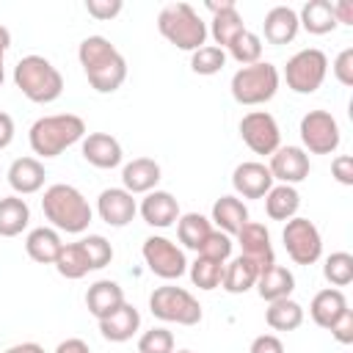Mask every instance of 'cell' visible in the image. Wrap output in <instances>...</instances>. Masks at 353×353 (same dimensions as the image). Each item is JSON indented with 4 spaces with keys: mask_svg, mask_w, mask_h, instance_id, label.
Wrapping results in <instances>:
<instances>
[{
    "mask_svg": "<svg viewBox=\"0 0 353 353\" xmlns=\"http://www.w3.org/2000/svg\"><path fill=\"white\" fill-rule=\"evenodd\" d=\"M281 240L295 265H314L323 254V237L309 218H290L281 232Z\"/></svg>",
    "mask_w": 353,
    "mask_h": 353,
    "instance_id": "cell-9",
    "label": "cell"
},
{
    "mask_svg": "<svg viewBox=\"0 0 353 353\" xmlns=\"http://www.w3.org/2000/svg\"><path fill=\"white\" fill-rule=\"evenodd\" d=\"M229 55L240 63V66H251V63H259L262 61V39L251 30H243L229 47Z\"/></svg>",
    "mask_w": 353,
    "mask_h": 353,
    "instance_id": "cell-37",
    "label": "cell"
},
{
    "mask_svg": "<svg viewBox=\"0 0 353 353\" xmlns=\"http://www.w3.org/2000/svg\"><path fill=\"white\" fill-rule=\"evenodd\" d=\"M30 221V207L19 196L0 199V237H17Z\"/></svg>",
    "mask_w": 353,
    "mask_h": 353,
    "instance_id": "cell-31",
    "label": "cell"
},
{
    "mask_svg": "<svg viewBox=\"0 0 353 353\" xmlns=\"http://www.w3.org/2000/svg\"><path fill=\"white\" fill-rule=\"evenodd\" d=\"M11 47V33H8V28L6 25H0V58L6 55V50Z\"/></svg>",
    "mask_w": 353,
    "mask_h": 353,
    "instance_id": "cell-53",
    "label": "cell"
},
{
    "mask_svg": "<svg viewBox=\"0 0 353 353\" xmlns=\"http://www.w3.org/2000/svg\"><path fill=\"white\" fill-rule=\"evenodd\" d=\"M301 141H303V152L312 154H331L339 149V124L328 110H309L301 119Z\"/></svg>",
    "mask_w": 353,
    "mask_h": 353,
    "instance_id": "cell-10",
    "label": "cell"
},
{
    "mask_svg": "<svg viewBox=\"0 0 353 353\" xmlns=\"http://www.w3.org/2000/svg\"><path fill=\"white\" fill-rule=\"evenodd\" d=\"M163 171L152 157H135L121 168V182L127 193H152L160 182Z\"/></svg>",
    "mask_w": 353,
    "mask_h": 353,
    "instance_id": "cell-20",
    "label": "cell"
},
{
    "mask_svg": "<svg viewBox=\"0 0 353 353\" xmlns=\"http://www.w3.org/2000/svg\"><path fill=\"white\" fill-rule=\"evenodd\" d=\"M77 58L91 88L99 94H113L127 80V61L105 36H85L77 47Z\"/></svg>",
    "mask_w": 353,
    "mask_h": 353,
    "instance_id": "cell-1",
    "label": "cell"
},
{
    "mask_svg": "<svg viewBox=\"0 0 353 353\" xmlns=\"http://www.w3.org/2000/svg\"><path fill=\"white\" fill-rule=\"evenodd\" d=\"M55 353H91V347H88L83 339L72 336V339H63V342L55 347Z\"/></svg>",
    "mask_w": 353,
    "mask_h": 353,
    "instance_id": "cell-50",
    "label": "cell"
},
{
    "mask_svg": "<svg viewBox=\"0 0 353 353\" xmlns=\"http://www.w3.org/2000/svg\"><path fill=\"white\" fill-rule=\"evenodd\" d=\"M262 30H265V39L270 44H290L301 25H298V14L290 8V6H273L268 14H265V22H262Z\"/></svg>",
    "mask_w": 353,
    "mask_h": 353,
    "instance_id": "cell-22",
    "label": "cell"
},
{
    "mask_svg": "<svg viewBox=\"0 0 353 353\" xmlns=\"http://www.w3.org/2000/svg\"><path fill=\"white\" fill-rule=\"evenodd\" d=\"M121 8H124L121 0H85V11L94 19H113L121 14Z\"/></svg>",
    "mask_w": 353,
    "mask_h": 353,
    "instance_id": "cell-44",
    "label": "cell"
},
{
    "mask_svg": "<svg viewBox=\"0 0 353 353\" xmlns=\"http://www.w3.org/2000/svg\"><path fill=\"white\" fill-rule=\"evenodd\" d=\"M85 138V121L74 113H55V116H41L33 121L28 141L33 154L39 157H58L63 149L74 146L77 141Z\"/></svg>",
    "mask_w": 353,
    "mask_h": 353,
    "instance_id": "cell-3",
    "label": "cell"
},
{
    "mask_svg": "<svg viewBox=\"0 0 353 353\" xmlns=\"http://www.w3.org/2000/svg\"><path fill=\"white\" fill-rule=\"evenodd\" d=\"M323 276H325V281L334 284L336 290H339V287H347V284L353 281V254H347V251H334L331 256H325Z\"/></svg>",
    "mask_w": 353,
    "mask_h": 353,
    "instance_id": "cell-36",
    "label": "cell"
},
{
    "mask_svg": "<svg viewBox=\"0 0 353 353\" xmlns=\"http://www.w3.org/2000/svg\"><path fill=\"white\" fill-rule=\"evenodd\" d=\"M210 232H212V223H210V218H204L201 212H185V215H179V221H176V237H179V243H182L185 248L199 251Z\"/></svg>",
    "mask_w": 353,
    "mask_h": 353,
    "instance_id": "cell-34",
    "label": "cell"
},
{
    "mask_svg": "<svg viewBox=\"0 0 353 353\" xmlns=\"http://www.w3.org/2000/svg\"><path fill=\"white\" fill-rule=\"evenodd\" d=\"M298 25L303 30H309L312 36H325V33L336 30V19H334L331 3L328 0H309L298 14Z\"/></svg>",
    "mask_w": 353,
    "mask_h": 353,
    "instance_id": "cell-28",
    "label": "cell"
},
{
    "mask_svg": "<svg viewBox=\"0 0 353 353\" xmlns=\"http://www.w3.org/2000/svg\"><path fill=\"white\" fill-rule=\"evenodd\" d=\"M80 245H83V251H85V256H88L91 270H99V268L110 265V259H113V245H110L102 234H88V237L80 240Z\"/></svg>",
    "mask_w": 353,
    "mask_h": 353,
    "instance_id": "cell-40",
    "label": "cell"
},
{
    "mask_svg": "<svg viewBox=\"0 0 353 353\" xmlns=\"http://www.w3.org/2000/svg\"><path fill=\"white\" fill-rule=\"evenodd\" d=\"M61 248H63L61 234H58V229H50V226L30 229L28 237H25V251H28V256H30L33 262H39V265H55Z\"/></svg>",
    "mask_w": 353,
    "mask_h": 353,
    "instance_id": "cell-24",
    "label": "cell"
},
{
    "mask_svg": "<svg viewBox=\"0 0 353 353\" xmlns=\"http://www.w3.org/2000/svg\"><path fill=\"white\" fill-rule=\"evenodd\" d=\"M240 138L254 154H273L281 146V132L268 110H251L240 119Z\"/></svg>",
    "mask_w": 353,
    "mask_h": 353,
    "instance_id": "cell-12",
    "label": "cell"
},
{
    "mask_svg": "<svg viewBox=\"0 0 353 353\" xmlns=\"http://www.w3.org/2000/svg\"><path fill=\"white\" fill-rule=\"evenodd\" d=\"M138 328H141V314L127 301L113 314H108V317L99 320V331H102V336L108 342H127V339H132V334Z\"/></svg>",
    "mask_w": 353,
    "mask_h": 353,
    "instance_id": "cell-21",
    "label": "cell"
},
{
    "mask_svg": "<svg viewBox=\"0 0 353 353\" xmlns=\"http://www.w3.org/2000/svg\"><path fill=\"white\" fill-rule=\"evenodd\" d=\"M331 174L339 185H353V157L350 154H339L331 160Z\"/></svg>",
    "mask_w": 353,
    "mask_h": 353,
    "instance_id": "cell-46",
    "label": "cell"
},
{
    "mask_svg": "<svg viewBox=\"0 0 353 353\" xmlns=\"http://www.w3.org/2000/svg\"><path fill=\"white\" fill-rule=\"evenodd\" d=\"M331 336L339 342V345H350L353 342V309H345L331 325H328Z\"/></svg>",
    "mask_w": 353,
    "mask_h": 353,
    "instance_id": "cell-43",
    "label": "cell"
},
{
    "mask_svg": "<svg viewBox=\"0 0 353 353\" xmlns=\"http://www.w3.org/2000/svg\"><path fill=\"white\" fill-rule=\"evenodd\" d=\"M97 212L108 226L121 229L135 218L138 204H135L132 193H127L124 188H105L97 199Z\"/></svg>",
    "mask_w": 353,
    "mask_h": 353,
    "instance_id": "cell-14",
    "label": "cell"
},
{
    "mask_svg": "<svg viewBox=\"0 0 353 353\" xmlns=\"http://www.w3.org/2000/svg\"><path fill=\"white\" fill-rule=\"evenodd\" d=\"M41 210H44V218L52 223V229H61L66 234H80L88 229L94 212H91V204L85 201V196L72 188V185H50L41 196Z\"/></svg>",
    "mask_w": 353,
    "mask_h": 353,
    "instance_id": "cell-2",
    "label": "cell"
},
{
    "mask_svg": "<svg viewBox=\"0 0 353 353\" xmlns=\"http://www.w3.org/2000/svg\"><path fill=\"white\" fill-rule=\"evenodd\" d=\"M8 185L17 196H30V193H39L44 188V165L41 160L36 157H17L11 165H8Z\"/></svg>",
    "mask_w": 353,
    "mask_h": 353,
    "instance_id": "cell-18",
    "label": "cell"
},
{
    "mask_svg": "<svg viewBox=\"0 0 353 353\" xmlns=\"http://www.w3.org/2000/svg\"><path fill=\"white\" fill-rule=\"evenodd\" d=\"M3 353H44V347H41L39 342H19V345L6 347Z\"/></svg>",
    "mask_w": 353,
    "mask_h": 353,
    "instance_id": "cell-51",
    "label": "cell"
},
{
    "mask_svg": "<svg viewBox=\"0 0 353 353\" xmlns=\"http://www.w3.org/2000/svg\"><path fill=\"white\" fill-rule=\"evenodd\" d=\"M334 77L342 85H353V47H345L336 58H334Z\"/></svg>",
    "mask_w": 353,
    "mask_h": 353,
    "instance_id": "cell-45",
    "label": "cell"
},
{
    "mask_svg": "<svg viewBox=\"0 0 353 353\" xmlns=\"http://www.w3.org/2000/svg\"><path fill=\"white\" fill-rule=\"evenodd\" d=\"M11 141H14V119L0 110V152L8 149Z\"/></svg>",
    "mask_w": 353,
    "mask_h": 353,
    "instance_id": "cell-49",
    "label": "cell"
},
{
    "mask_svg": "<svg viewBox=\"0 0 353 353\" xmlns=\"http://www.w3.org/2000/svg\"><path fill=\"white\" fill-rule=\"evenodd\" d=\"M149 309L163 323H176V325H199L201 323V303L188 290L174 287V284L157 287L149 295Z\"/></svg>",
    "mask_w": 353,
    "mask_h": 353,
    "instance_id": "cell-7",
    "label": "cell"
},
{
    "mask_svg": "<svg viewBox=\"0 0 353 353\" xmlns=\"http://www.w3.org/2000/svg\"><path fill=\"white\" fill-rule=\"evenodd\" d=\"M80 152H83V160L91 163L94 168H116L121 163V157H124L121 143L113 135H108V132H91V135H85Z\"/></svg>",
    "mask_w": 353,
    "mask_h": 353,
    "instance_id": "cell-17",
    "label": "cell"
},
{
    "mask_svg": "<svg viewBox=\"0 0 353 353\" xmlns=\"http://www.w3.org/2000/svg\"><path fill=\"white\" fill-rule=\"evenodd\" d=\"M331 8H334L336 25H353V3L350 0H336V3H331Z\"/></svg>",
    "mask_w": 353,
    "mask_h": 353,
    "instance_id": "cell-48",
    "label": "cell"
},
{
    "mask_svg": "<svg viewBox=\"0 0 353 353\" xmlns=\"http://www.w3.org/2000/svg\"><path fill=\"white\" fill-rule=\"evenodd\" d=\"M265 323L273 328V331H295L301 328L303 323V306L292 298H281V301H273L268 303L265 309Z\"/></svg>",
    "mask_w": 353,
    "mask_h": 353,
    "instance_id": "cell-32",
    "label": "cell"
},
{
    "mask_svg": "<svg viewBox=\"0 0 353 353\" xmlns=\"http://www.w3.org/2000/svg\"><path fill=\"white\" fill-rule=\"evenodd\" d=\"M325 74H328V58L317 47H306L295 52L284 66L287 88H292L295 94H314L323 85Z\"/></svg>",
    "mask_w": 353,
    "mask_h": 353,
    "instance_id": "cell-8",
    "label": "cell"
},
{
    "mask_svg": "<svg viewBox=\"0 0 353 353\" xmlns=\"http://www.w3.org/2000/svg\"><path fill=\"white\" fill-rule=\"evenodd\" d=\"M174 353H193V350H174Z\"/></svg>",
    "mask_w": 353,
    "mask_h": 353,
    "instance_id": "cell-55",
    "label": "cell"
},
{
    "mask_svg": "<svg viewBox=\"0 0 353 353\" xmlns=\"http://www.w3.org/2000/svg\"><path fill=\"white\" fill-rule=\"evenodd\" d=\"M207 8L212 11V14H218V11H226V8H234V0H207Z\"/></svg>",
    "mask_w": 353,
    "mask_h": 353,
    "instance_id": "cell-52",
    "label": "cell"
},
{
    "mask_svg": "<svg viewBox=\"0 0 353 353\" xmlns=\"http://www.w3.org/2000/svg\"><path fill=\"white\" fill-rule=\"evenodd\" d=\"M237 243H240V248H243V254H240V256L251 259V262L259 268V273H262V270H268L270 265H276L273 245H270V232H268L262 223L248 221V223L237 232Z\"/></svg>",
    "mask_w": 353,
    "mask_h": 353,
    "instance_id": "cell-15",
    "label": "cell"
},
{
    "mask_svg": "<svg viewBox=\"0 0 353 353\" xmlns=\"http://www.w3.org/2000/svg\"><path fill=\"white\" fill-rule=\"evenodd\" d=\"M279 69L268 61H259V63H251V66H240L234 74H232V97L234 102L240 105H265L276 97L279 91Z\"/></svg>",
    "mask_w": 353,
    "mask_h": 353,
    "instance_id": "cell-6",
    "label": "cell"
},
{
    "mask_svg": "<svg viewBox=\"0 0 353 353\" xmlns=\"http://www.w3.org/2000/svg\"><path fill=\"white\" fill-rule=\"evenodd\" d=\"M121 303H124V290H121L116 281H110V279L94 281V284L88 287V292H85V306H88V312H91L97 320L113 314Z\"/></svg>",
    "mask_w": 353,
    "mask_h": 353,
    "instance_id": "cell-23",
    "label": "cell"
},
{
    "mask_svg": "<svg viewBox=\"0 0 353 353\" xmlns=\"http://www.w3.org/2000/svg\"><path fill=\"white\" fill-rule=\"evenodd\" d=\"M298 207H301V196L295 185H273L265 196V212L270 221H290L295 218Z\"/></svg>",
    "mask_w": 353,
    "mask_h": 353,
    "instance_id": "cell-29",
    "label": "cell"
},
{
    "mask_svg": "<svg viewBox=\"0 0 353 353\" xmlns=\"http://www.w3.org/2000/svg\"><path fill=\"white\" fill-rule=\"evenodd\" d=\"M210 223H215L218 232L232 237V234H237L248 223V207L237 196H221L212 204V221Z\"/></svg>",
    "mask_w": 353,
    "mask_h": 353,
    "instance_id": "cell-26",
    "label": "cell"
},
{
    "mask_svg": "<svg viewBox=\"0 0 353 353\" xmlns=\"http://www.w3.org/2000/svg\"><path fill=\"white\" fill-rule=\"evenodd\" d=\"M256 279H259V268L251 259L237 256L229 265H223V281H221V287L226 292H232V295H240V292H248L256 284Z\"/></svg>",
    "mask_w": 353,
    "mask_h": 353,
    "instance_id": "cell-30",
    "label": "cell"
},
{
    "mask_svg": "<svg viewBox=\"0 0 353 353\" xmlns=\"http://www.w3.org/2000/svg\"><path fill=\"white\" fill-rule=\"evenodd\" d=\"M345 309H347V298H345V292L336 290V287L320 290V292L312 298V303H309V314H312V320H314L320 328H328Z\"/></svg>",
    "mask_w": 353,
    "mask_h": 353,
    "instance_id": "cell-27",
    "label": "cell"
},
{
    "mask_svg": "<svg viewBox=\"0 0 353 353\" xmlns=\"http://www.w3.org/2000/svg\"><path fill=\"white\" fill-rule=\"evenodd\" d=\"M254 287H256V292H259L262 301L273 303V301H281V298H290V295H292V290H295V276H292V270L284 268V265H270L268 270L259 273V279H256Z\"/></svg>",
    "mask_w": 353,
    "mask_h": 353,
    "instance_id": "cell-25",
    "label": "cell"
},
{
    "mask_svg": "<svg viewBox=\"0 0 353 353\" xmlns=\"http://www.w3.org/2000/svg\"><path fill=\"white\" fill-rule=\"evenodd\" d=\"M309 154L301 146H279L270 154V176L279 179L281 185H298L309 176Z\"/></svg>",
    "mask_w": 353,
    "mask_h": 353,
    "instance_id": "cell-13",
    "label": "cell"
},
{
    "mask_svg": "<svg viewBox=\"0 0 353 353\" xmlns=\"http://www.w3.org/2000/svg\"><path fill=\"white\" fill-rule=\"evenodd\" d=\"M199 256L215 259V262H226V259L232 256V237L223 234V232H218V229H212V232L207 234V240L201 243Z\"/></svg>",
    "mask_w": 353,
    "mask_h": 353,
    "instance_id": "cell-42",
    "label": "cell"
},
{
    "mask_svg": "<svg viewBox=\"0 0 353 353\" xmlns=\"http://www.w3.org/2000/svg\"><path fill=\"white\" fill-rule=\"evenodd\" d=\"M226 66V50L215 44H204L190 55V69L196 74H218Z\"/></svg>",
    "mask_w": 353,
    "mask_h": 353,
    "instance_id": "cell-39",
    "label": "cell"
},
{
    "mask_svg": "<svg viewBox=\"0 0 353 353\" xmlns=\"http://www.w3.org/2000/svg\"><path fill=\"white\" fill-rule=\"evenodd\" d=\"M232 188L243 199H265L268 190L273 188V176H270L265 163L248 160V163H240L232 171Z\"/></svg>",
    "mask_w": 353,
    "mask_h": 353,
    "instance_id": "cell-16",
    "label": "cell"
},
{
    "mask_svg": "<svg viewBox=\"0 0 353 353\" xmlns=\"http://www.w3.org/2000/svg\"><path fill=\"white\" fill-rule=\"evenodd\" d=\"M138 210H141L143 221L149 226H154V229H165V226H171V223L179 221V201L168 190H152V193H146V199L141 201Z\"/></svg>",
    "mask_w": 353,
    "mask_h": 353,
    "instance_id": "cell-19",
    "label": "cell"
},
{
    "mask_svg": "<svg viewBox=\"0 0 353 353\" xmlns=\"http://www.w3.org/2000/svg\"><path fill=\"white\" fill-rule=\"evenodd\" d=\"M190 281L199 290H215V287H221V281H223V262L196 256V262L190 265Z\"/></svg>",
    "mask_w": 353,
    "mask_h": 353,
    "instance_id": "cell-38",
    "label": "cell"
},
{
    "mask_svg": "<svg viewBox=\"0 0 353 353\" xmlns=\"http://www.w3.org/2000/svg\"><path fill=\"white\" fill-rule=\"evenodd\" d=\"M157 30L176 50L196 52L207 41V22L188 3H168L157 14Z\"/></svg>",
    "mask_w": 353,
    "mask_h": 353,
    "instance_id": "cell-4",
    "label": "cell"
},
{
    "mask_svg": "<svg viewBox=\"0 0 353 353\" xmlns=\"http://www.w3.org/2000/svg\"><path fill=\"white\" fill-rule=\"evenodd\" d=\"M245 30V25H243V17H240V11H237V6L234 8H226V11H218V14H212V25H210V36L215 39V47H229L240 33Z\"/></svg>",
    "mask_w": 353,
    "mask_h": 353,
    "instance_id": "cell-33",
    "label": "cell"
},
{
    "mask_svg": "<svg viewBox=\"0 0 353 353\" xmlns=\"http://www.w3.org/2000/svg\"><path fill=\"white\" fill-rule=\"evenodd\" d=\"M14 83L36 105H50L63 94V77L44 55L19 58V63L14 66Z\"/></svg>",
    "mask_w": 353,
    "mask_h": 353,
    "instance_id": "cell-5",
    "label": "cell"
},
{
    "mask_svg": "<svg viewBox=\"0 0 353 353\" xmlns=\"http://www.w3.org/2000/svg\"><path fill=\"white\" fill-rule=\"evenodd\" d=\"M141 254H143V262H146V268H149L154 276L165 279V281H171V279H179V276L188 270V259H185V251H182L176 243H171L168 237H160V234H152V237H146V240H143V248H141Z\"/></svg>",
    "mask_w": 353,
    "mask_h": 353,
    "instance_id": "cell-11",
    "label": "cell"
},
{
    "mask_svg": "<svg viewBox=\"0 0 353 353\" xmlns=\"http://www.w3.org/2000/svg\"><path fill=\"white\" fill-rule=\"evenodd\" d=\"M3 77H6V72H3V58H0V85H3Z\"/></svg>",
    "mask_w": 353,
    "mask_h": 353,
    "instance_id": "cell-54",
    "label": "cell"
},
{
    "mask_svg": "<svg viewBox=\"0 0 353 353\" xmlns=\"http://www.w3.org/2000/svg\"><path fill=\"white\" fill-rule=\"evenodd\" d=\"M55 270H58L63 279H72V281H74V279H83V276L91 270L88 256H85L80 240H77V243H63V248H61V254H58V259H55Z\"/></svg>",
    "mask_w": 353,
    "mask_h": 353,
    "instance_id": "cell-35",
    "label": "cell"
},
{
    "mask_svg": "<svg viewBox=\"0 0 353 353\" xmlns=\"http://www.w3.org/2000/svg\"><path fill=\"white\" fill-rule=\"evenodd\" d=\"M138 353H174V334L168 328H149L138 339Z\"/></svg>",
    "mask_w": 353,
    "mask_h": 353,
    "instance_id": "cell-41",
    "label": "cell"
},
{
    "mask_svg": "<svg viewBox=\"0 0 353 353\" xmlns=\"http://www.w3.org/2000/svg\"><path fill=\"white\" fill-rule=\"evenodd\" d=\"M248 353H284V345L279 336L273 334H259L254 342H251V350Z\"/></svg>",
    "mask_w": 353,
    "mask_h": 353,
    "instance_id": "cell-47",
    "label": "cell"
}]
</instances>
